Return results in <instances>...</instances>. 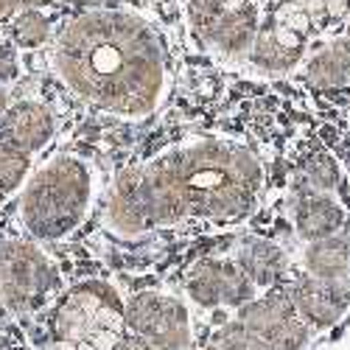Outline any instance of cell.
<instances>
[{
  "label": "cell",
  "instance_id": "obj_27",
  "mask_svg": "<svg viewBox=\"0 0 350 350\" xmlns=\"http://www.w3.org/2000/svg\"><path fill=\"white\" fill-rule=\"evenodd\" d=\"M25 9H37V6H45V3H53V0H20Z\"/></svg>",
  "mask_w": 350,
  "mask_h": 350
},
{
  "label": "cell",
  "instance_id": "obj_9",
  "mask_svg": "<svg viewBox=\"0 0 350 350\" xmlns=\"http://www.w3.org/2000/svg\"><path fill=\"white\" fill-rule=\"evenodd\" d=\"M303 53H306V34L275 20L267 28H258V37L247 56L260 73H288L300 65Z\"/></svg>",
  "mask_w": 350,
  "mask_h": 350
},
{
  "label": "cell",
  "instance_id": "obj_2",
  "mask_svg": "<svg viewBox=\"0 0 350 350\" xmlns=\"http://www.w3.org/2000/svg\"><path fill=\"white\" fill-rule=\"evenodd\" d=\"M258 191L255 154L230 140H196L140 168V193L152 224L241 219Z\"/></svg>",
  "mask_w": 350,
  "mask_h": 350
},
{
  "label": "cell",
  "instance_id": "obj_18",
  "mask_svg": "<svg viewBox=\"0 0 350 350\" xmlns=\"http://www.w3.org/2000/svg\"><path fill=\"white\" fill-rule=\"evenodd\" d=\"M28 165H31V154H25L23 149H17L14 143H9L0 135V199L14 193L23 185Z\"/></svg>",
  "mask_w": 350,
  "mask_h": 350
},
{
  "label": "cell",
  "instance_id": "obj_19",
  "mask_svg": "<svg viewBox=\"0 0 350 350\" xmlns=\"http://www.w3.org/2000/svg\"><path fill=\"white\" fill-rule=\"evenodd\" d=\"M51 23L40 9H23L12 20V37L20 48H40L48 42Z\"/></svg>",
  "mask_w": 350,
  "mask_h": 350
},
{
  "label": "cell",
  "instance_id": "obj_17",
  "mask_svg": "<svg viewBox=\"0 0 350 350\" xmlns=\"http://www.w3.org/2000/svg\"><path fill=\"white\" fill-rule=\"evenodd\" d=\"M347 260H350V241L331 236L323 241H311L306 250V269L311 278L342 286L347 280Z\"/></svg>",
  "mask_w": 350,
  "mask_h": 350
},
{
  "label": "cell",
  "instance_id": "obj_4",
  "mask_svg": "<svg viewBox=\"0 0 350 350\" xmlns=\"http://www.w3.org/2000/svg\"><path fill=\"white\" fill-rule=\"evenodd\" d=\"M121 323L124 311L115 291L104 283H84L56 311L53 339L59 350H112Z\"/></svg>",
  "mask_w": 350,
  "mask_h": 350
},
{
  "label": "cell",
  "instance_id": "obj_13",
  "mask_svg": "<svg viewBox=\"0 0 350 350\" xmlns=\"http://www.w3.org/2000/svg\"><path fill=\"white\" fill-rule=\"evenodd\" d=\"M258 9L252 3H241V6H232L227 9L213 25L211 31L202 37L208 45H213L219 53L224 56H232V59H239V56H247L255 37H258Z\"/></svg>",
  "mask_w": 350,
  "mask_h": 350
},
{
  "label": "cell",
  "instance_id": "obj_1",
  "mask_svg": "<svg viewBox=\"0 0 350 350\" xmlns=\"http://www.w3.org/2000/svg\"><path fill=\"white\" fill-rule=\"evenodd\" d=\"M53 65L90 104L140 118L165 93V53L154 28L137 14L98 9L76 17L53 45Z\"/></svg>",
  "mask_w": 350,
  "mask_h": 350
},
{
  "label": "cell",
  "instance_id": "obj_20",
  "mask_svg": "<svg viewBox=\"0 0 350 350\" xmlns=\"http://www.w3.org/2000/svg\"><path fill=\"white\" fill-rule=\"evenodd\" d=\"M303 171H306V177H308V185H311L314 191H319V193H328V191H334V188L339 185V165H336V160H334L331 154H325V152L311 154V157L306 160Z\"/></svg>",
  "mask_w": 350,
  "mask_h": 350
},
{
  "label": "cell",
  "instance_id": "obj_5",
  "mask_svg": "<svg viewBox=\"0 0 350 350\" xmlns=\"http://www.w3.org/2000/svg\"><path fill=\"white\" fill-rule=\"evenodd\" d=\"M56 286V272L40 247L6 241L0 247V297L12 311L37 306Z\"/></svg>",
  "mask_w": 350,
  "mask_h": 350
},
{
  "label": "cell",
  "instance_id": "obj_30",
  "mask_svg": "<svg viewBox=\"0 0 350 350\" xmlns=\"http://www.w3.org/2000/svg\"><path fill=\"white\" fill-rule=\"evenodd\" d=\"M347 40H350V17H347Z\"/></svg>",
  "mask_w": 350,
  "mask_h": 350
},
{
  "label": "cell",
  "instance_id": "obj_24",
  "mask_svg": "<svg viewBox=\"0 0 350 350\" xmlns=\"http://www.w3.org/2000/svg\"><path fill=\"white\" fill-rule=\"evenodd\" d=\"M112 350H157V347H152L149 342L140 339V336H126V339H118V342H115Z\"/></svg>",
  "mask_w": 350,
  "mask_h": 350
},
{
  "label": "cell",
  "instance_id": "obj_15",
  "mask_svg": "<svg viewBox=\"0 0 350 350\" xmlns=\"http://www.w3.org/2000/svg\"><path fill=\"white\" fill-rule=\"evenodd\" d=\"M306 79L317 90H339L350 84V40H334L319 48L306 68Z\"/></svg>",
  "mask_w": 350,
  "mask_h": 350
},
{
  "label": "cell",
  "instance_id": "obj_31",
  "mask_svg": "<svg viewBox=\"0 0 350 350\" xmlns=\"http://www.w3.org/2000/svg\"><path fill=\"white\" fill-rule=\"evenodd\" d=\"M347 280H350V260H347Z\"/></svg>",
  "mask_w": 350,
  "mask_h": 350
},
{
  "label": "cell",
  "instance_id": "obj_22",
  "mask_svg": "<svg viewBox=\"0 0 350 350\" xmlns=\"http://www.w3.org/2000/svg\"><path fill=\"white\" fill-rule=\"evenodd\" d=\"M288 3L295 6L297 12H303L306 20H308L311 25H317V23H328V20H325V3H323V0H288Z\"/></svg>",
  "mask_w": 350,
  "mask_h": 350
},
{
  "label": "cell",
  "instance_id": "obj_26",
  "mask_svg": "<svg viewBox=\"0 0 350 350\" xmlns=\"http://www.w3.org/2000/svg\"><path fill=\"white\" fill-rule=\"evenodd\" d=\"M17 9H23L20 0H0V20H6L12 14H17Z\"/></svg>",
  "mask_w": 350,
  "mask_h": 350
},
{
  "label": "cell",
  "instance_id": "obj_7",
  "mask_svg": "<svg viewBox=\"0 0 350 350\" xmlns=\"http://www.w3.org/2000/svg\"><path fill=\"white\" fill-rule=\"evenodd\" d=\"M241 325L269 342L275 350H300L308 342V328L295 314L286 295L250 300L241 308Z\"/></svg>",
  "mask_w": 350,
  "mask_h": 350
},
{
  "label": "cell",
  "instance_id": "obj_28",
  "mask_svg": "<svg viewBox=\"0 0 350 350\" xmlns=\"http://www.w3.org/2000/svg\"><path fill=\"white\" fill-rule=\"evenodd\" d=\"M0 112H6V90L0 87Z\"/></svg>",
  "mask_w": 350,
  "mask_h": 350
},
{
  "label": "cell",
  "instance_id": "obj_10",
  "mask_svg": "<svg viewBox=\"0 0 350 350\" xmlns=\"http://www.w3.org/2000/svg\"><path fill=\"white\" fill-rule=\"evenodd\" d=\"M286 297H288L291 308H295V314L308 319V323L317 325V328L334 325L336 319L342 317L345 306H347L342 286L317 280L311 275L297 278L295 283H291L288 291H286Z\"/></svg>",
  "mask_w": 350,
  "mask_h": 350
},
{
  "label": "cell",
  "instance_id": "obj_8",
  "mask_svg": "<svg viewBox=\"0 0 350 350\" xmlns=\"http://www.w3.org/2000/svg\"><path fill=\"white\" fill-rule=\"evenodd\" d=\"M188 291L199 306H244L252 300L255 286L230 260H208L199 264L188 278Z\"/></svg>",
  "mask_w": 350,
  "mask_h": 350
},
{
  "label": "cell",
  "instance_id": "obj_23",
  "mask_svg": "<svg viewBox=\"0 0 350 350\" xmlns=\"http://www.w3.org/2000/svg\"><path fill=\"white\" fill-rule=\"evenodd\" d=\"M325 20H347L350 17V0H323Z\"/></svg>",
  "mask_w": 350,
  "mask_h": 350
},
{
  "label": "cell",
  "instance_id": "obj_25",
  "mask_svg": "<svg viewBox=\"0 0 350 350\" xmlns=\"http://www.w3.org/2000/svg\"><path fill=\"white\" fill-rule=\"evenodd\" d=\"M17 73V65H14V56L12 51H0V81H6Z\"/></svg>",
  "mask_w": 350,
  "mask_h": 350
},
{
  "label": "cell",
  "instance_id": "obj_29",
  "mask_svg": "<svg viewBox=\"0 0 350 350\" xmlns=\"http://www.w3.org/2000/svg\"><path fill=\"white\" fill-rule=\"evenodd\" d=\"M205 350H221V347H219V345H211V347H205Z\"/></svg>",
  "mask_w": 350,
  "mask_h": 350
},
{
  "label": "cell",
  "instance_id": "obj_3",
  "mask_svg": "<svg viewBox=\"0 0 350 350\" xmlns=\"http://www.w3.org/2000/svg\"><path fill=\"white\" fill-rule=\"evenodd\" d=\"M93 199V174L79 157L59 154L48 160L20 199V219L25 230L40 241H56L73 232Z\"/></svg>",
  "mask_w": 350,
  "mask_h": 350
},
{
  "label": "cell",
  "instance_id": "obj_11",
  "mask_svg": "<svg viewBox=\"0 0 350 350\" xmlns=\"http://www.w3.org/2000/svg\"><path fill=\"white\" fill-rule=\"evenodd\" d=\"M53 129L56 124L51 109L37 101H20L9 107L3 112V121H0V135L9 143H14L17 149H23L25 154L45 149L48 140L53 137Z\"/></svg>",
  "mask_w": 350,
  "mask_h": 350
},
{
  "label": "cell",
  "instance_id": "obj_16",
  "mask_svg": "<svg viewBox=\"0 0 350 350\" xmlns=\"http://www.w3.org/2000/svg\"><path fill=\"white\" fill-rule=\"evenodd\" d=\"M239 269L250 278L252 286H272L286 272V255L280 247L264 241V239H250L239 250Z\"/></svg>",
  "mask_w": 350,
  "mask_h": 350
},
{
  "label": "cell",
  "instance_id": "obj_21",
  "mask_svg": "<svg viewBox=\"0 0 350 350\" xmlns=\"http://www.w3.org/2000/svg\"><path fill=\"white\" fill-rule=\"evenodd\" d=\"M216 345H219L221 350H275L269 342H264L258 334L247 331L241 323H239V325H227V328L219 334Z\"/></svg>",
  "mask_w": 350,
  "mask_h": 350
},
{
  "label": "cell",
  "instance_id": "obj_6",
  "mask_svg": "<svg viewBox=\"0 0 350 350\" xmlns=\"http://www.w3.org/2000/svg\"><path fill=\"white\" fill-rule=\"evenodd\" d=\"M126 325L146 339L157 350H185L191 345V328H188V311L180 300L163 297V295H137L126 311Z\"/></svg>",
  "mask_w": 350,
  "mask_h": 350
},
{
  "label": "cell",
  "instance_id": "obj_14",
  "mask_svg": "<svg viewBox=\"0 0 350 350\" xmlns=\"http://www.w3.org/2000/svg\"><path fill=\"white\" fill-rule=\"evenodd\" d=\"M291 219H295V230L297 236L306 241H323L331 239L345 227V208L336 199H331L328 193H303L295 202V211H291Z\"/></svg>",
  "mask_w": 350,
  "mask_h": 350
},
{
  "label": "cell",
  "instance_id": "obj_12",
  "mask_svg": "<svg viewBox=\"0 0 350 350\" xmlns=\"http://www.w3.org/2000/svg\"><path fill=\"white\" fill-rule=\"evenodd\" d=\"M107 221L121 236H137V232L152 227L143 193H140V168H126L124 174H118L115 188L109 193Z\"/></svg>",
  "mask_w": 350,
  "mask_h": 350
}]
</instances>
